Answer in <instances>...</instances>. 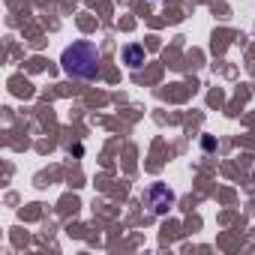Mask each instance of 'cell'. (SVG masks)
<instances>
[{"label": "cell", "instance_id": "3957f363", "mask_svg": "<svg viewBox=\"0 0 255 255\" xmlns=\"http://www.w3.org/2000/svg\"><path fill=\"white\" fill-rule=\"evenodd\" d=\"M123 63L129 66V69H138V66L144 63V48L135 45V42H129V45L123 48Z\"/></svg>", "mask_w": 255, "mask_h": 255}, {"label": "cell", "instance_id": "7a4b0ae2", "mask_svg": "<svg viewBox=\"0 0 255 255\" xmlns=\"http://www.w3.org/2000/svg\"><path fill=\"white\" fill-rule=\"evenodd\" d=\"M147 198H150V207L156 210V213H165L171 204H174V192L168 189V186H150V192H147Z\"/></svg>", "mask_w": 255, "mask_h": 255}, {"label": "cell", "instance_id": "6da1fadb", "mask_svg": "<svg viewBox=\"0 0 255 255\" xmlns=\"http://www.w3.org/2000/svg\"><path fill=\"white\" fill-rule=\"evenodd\" d=\"M60 66L69 78H81L90 81L99 72V48L93 42H72L63 54H60Z\"/></svg>", "mask_w": 255, "mask_h": 255}]
</instances>
